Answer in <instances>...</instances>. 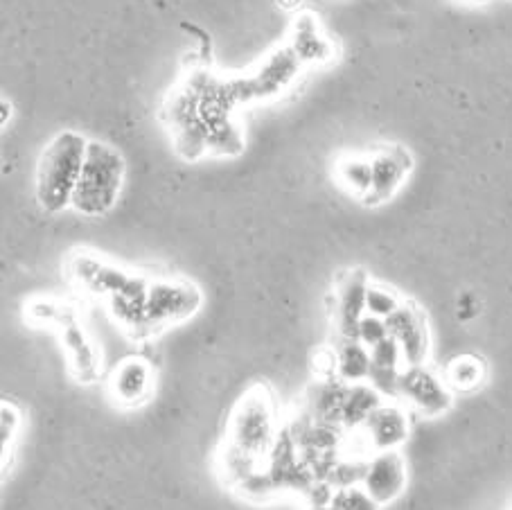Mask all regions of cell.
<instances>
[{
    "label": "cell",
    "instance_id": "cell-1",
    "mask_svg": "<svg viewBox=\"0 0 512 510\" xmlns=\"http://www.w3.org/2000/svg\"><path fill=\"white\" fill-rule=\"evenodd\" d=\"M88 140L77 131H59L43 147L37 163V201L46 213L55 215L73 206L77 181L82 177Z\"/></svg>",
    "mask_w": 512,
    "mask_h": 510
},
{
    "label": "cell",
    "instance_id": "cell-2",
    "mask_svg": "<svg viewBox=\"0 0 512 510\" xmlns=\"http://www.w3.org/2000/svg\"><path fill=\"white\" fill-rule=\"evenodd\" d=\"M125 158L104 140H88L82 177L77 181L73 208L86 217H102L116 206L125 183Z\"/></svg>",
    "mask_w": 512,
    "mask_h": 510
},
{
    "label": "cell",
    "instance_id": "cell-3",
    "mask_svg": "<svg viewBox=\"0 0 512 510\" xmlns=\"http://www.w3.org/2000/svg\"><path fill=\"white\" fill-rule=\"evenodd\" d=\"M273 441L276 436H273V404L269 391L264 386H253L242 395L233 411L228 443L260 459L271 450Z\"/></svg>",
    "mask_w": 512,
    "mask_h": 510
},
{
    "label": "cell",
    "instance_id": "cell-4",
    "mask_svg": "<svg viewBox=\"0 0 512 510\" xmlns=\"http://www.w3.org/2000/svg\"><path fill=\"white\" fill-rule=\"evenodd\" d=\"M300 68H303V64L294 55V50L289 46L278 48L264 59V64H260L253 75L231 79L233 98L237 104L276 98L280 91H285L294 82Z\"/></svg>",
    "mask_w": 512,
    "mask_h": 510
},
{
    "label": "cell",
    "instance_id": "cell-5",
    "mask_svg": "<svg viewBox=\"0 0 512 510\" xmlns=\"http://www.w3.org/2000/svg\"><path fill=\"white\" fill-rule=\"evenodd\" d=\"M201 289L188 280H154L147 292L149 334L170 323H181L201 310Z\"/></svg>",
    "mask_w": 512,
    "mask_h": 510
},
{
    "label": "cell",
    "instance_id": "cell-6",
    "mask_svg": "<svg viewBox=\"0 0 512 510\" xmlns=\"http://www.w3.org/2000/svg\"><path fill=\"white\" fill-rule=\"evenodd\" d=\"M397 398L420 411L422 416H443L454 404V395L449 384L434 371L422 366H404L397 380Z\"/></svg>",
    "mask_w": 512,
    "mask_h": 510
},
{
    "label": "cell",
    "instance_id": "cell-7",
    "mask_svg": "<svg viewBox=\"0 0 512 510\" xmlns=\"http://www.w3.org/2000/svg\"><path fill=\"white\" fill-rule=\"evenodd\" d=\"M66 274L79 289H84V292L93 296H104V298H111L120 292H125V289L134 285L136 280V276L127 274L125 269L109 265L107 260L97 258V255H91V253H82V251L70 255Z\"/></svg>",
    "mask_w": 512,
    "mask_h": 510
},
{
    "label": "cell",
    "instance_id": "cell-8",
    "mask_svg": "<svg viewBox=\"0 0 512 510\" xmlns=\"http://www.w3.org/2000/svg\"><path fill=\"white\" fill-rule=\"evenodd\" d=\"M370 278L361 267L348 269L339 274L334 285V325H337L339 337L357 339L359 323L366 316V296H368Z\"/></svg>",
    "mask_w": 512,
    "mask_h": 510
},
{
    "label": "cell",
    "instance_id": "cell-9",
    "mask_svg": "<svg viewBox=\"0 0 512 510\" xmlns=\"http://www.w3.org/2000/svg\"><path fill=\"white\" fill-rule=\"evenodd\" d=\"M388 334L400 344L404 366H422L431 350V332L425 312L416 303L404 301L400 310L386 319Z\"/></svg>",
    "mask_w": 512,
    "mask_h": 510
},
{
    "label": "cell",
    "instance_id": "cell-10",
    "mask_svg": "<svg viewBox=\"0 0 512 510\" xmlns=\"http://www.w3.org/2000/svg\"><path fill=\"white\" fill-rule=\"evenodd\" d=\"M373 163V190L366 197V206H382L397 195L413 170V156L402 145H384L370 156Z\"/></svg>",
    "mask_w": 512,
    "mask_h": 510
},
{
    "label": "cell",
    "instance_id": "cell-11",
    "mask_svg": "<svg viewBox=\"0 0 512 510\" xmlns=\"http://www.w3.org/2000/svg\"><path fill=\"white\" fill-rule=\"evenodd\" d=\"M361 486L377 504H393L406 488V463L397 450L375 452L366 461V472Z\"/></svg>",
    "mask_w": 512,
    "mask_h": 510
},
{
    "label": "cell",
    "instance_id": "cell-12",
    "mask_svg": "<svg viewBox=\"0 0 512 510\" xmlns=\"http://www.w3.org/2000/svg\"><path fill=\"white\" fill-rule=\"evenodd\" d=\"M287 46L294 50V55L300 59V64H328L337 55V46L321 28L319 19L312 12H303L296 16L291 25L289 43Z\"/></svg>",
    "mask_w": 512,
    "mask_h": 510
},
{
    "label": "cell",
    "instance_id": "cell-13",
    "mask_svg": "<svg viewBox=\"0 0 512 510\" xmlns=\"http://www.w3.org/2000/svg\"><path fill=\"white\" fill-rule=\"evenodd\" d=\"M366 443L373 452L397 450L409 438V418L400 404H382L361 427Z\"/></svg>",
    "mask_w": 512,
    "mask_h": 510
},
{
    "label": "cell",
    "instance_id": "cell-14",
    "mask_svg": "<svg viewBox=\"0 0 512 510\" xmlns=\"http://www.w3.org/2000/svg\"><path fill=\"white\" fill-rule=\"evenodd\" d=\"M55 325L61 332V344L68 350L70 366L82 382H93L97 375V353L91 341H88L82 325L77 323L75 314L61 307Z\"/></svg>",
    "mask_w": 512,
    "mask_h": 510
},
{
    "label": "cell",
    "instance_id": "cell-15",
    "mask_svg": "<svg viewBox=\"0 0 512 510\" xmlns=\"http://www.w3.org/2000/svg\"><path fill=\"white\" fill-rule=\"evenodd\" d=\"M348 389L350 384L339 380V377L319 380L312 386L310 393H307V413H310L314 420L341 425V409Z\"/></svg>",
    "mask_w": 512,
    "mask_h": 510
},
{
    "label": "cell",
    "instance_id": "cell-16",
    "mask_svg": "<svg viewBox=\"0 0 512 510\" xmlns=\"http://www.w3.org/2000/svg\"><path fill=\"white\" fill-rule=\"evenodd\" d=\"M382 404H384V395L379 393L370 382L350 384L346 400H343V409H341V427L348 429V432L361 429L366 425V420L373 416Z\"/></svg>",
    "mask_w": 512,
    "mask_h": 510
},
{
    "label": "cell",
    "instance_id": "cell-17",
    "mask_svg": "<svg viewBox=\"0 0 512 510\" xmlns=\"http://www.w3.org/2000/svg\"><path fill=\"white\" fill-rule=\"evenodd\" d=\"M149 380H152L149 364H145L143 359H127L113 373L111 391L118 402L131 407V404H138L149 393Z\"/></svg>",
    "mask_w": 512,
    "mask_h": 510
},
{
    "label": "cell",
    "instance_id": "cell-18",
    "mask_svg": "<svg viewBox=\"0 0 512 510\" xmlns=\"http://www.w3.org/2000/svg\"><path fill=\"white\" fill-rule=\"evenodd\" d=\"M337 353V377L346 384H361L368 382L370 377V348L361 344L359 339H343L339 337V344L334 348Z\"/></svg>",
    "mask_w": 512,
    "mask_h": 510
},
{
    "label": "cell",
    "instance_id": "cell-19",
    "mask_svg": "<svg viewBox=\"0 0 512 510\" xmlns=\"http://www.w3.org/2000/svg\"><path fill=\"white\" fill-rule=\"evenodd\" d=\"M337 181L341 188L350 192L352 197L366 201V197L373 190V163L370 156H343L337 161Z\"/></svg>",
    "mask_w": 512,
    "mask_h": 510
},
{
    "label": "cell",
    "instance_id": "cell-20",
    "mask_svg": "<svg viewBox=\"0 0 512 510\" xmlns=\"http://www.w3.org/2000/svg\"><path fill=\"white\" fill-rule=\"evenodd\" d=\"M485 380V364L481 357L476 355H461L449 362L447 366V377L445 382L449 384L452 391H463L470 393L479 389Z\"/></svg>",
    "mask_w": 512,
    "mask_h": 510
},
{
    "label": "cell",
    "instance_id": "cell-21",
    "mask_svg": "<svg viewBox=\"0 0 512 510\" xmlns=\"http://www.w3.org/2000/svg\"><path fill=\"white\" fill-rule=\"evenodd\" d=\"M244 147V136L231 120L208 129V152L217 156H235Z\"/></svg>",
    "mask_w": 512,
    "mask_h": 510
},
{
    "label": "cell",
    "instance_id": "cell-22",
    "mask_svg": "<svg viewBox=\"0 0 512 510\" xmlns=\"http://www.w3.org/2000/svg\"><path fill=\"white\" fill-rule=\"evenodd\" d=\"M402 303H404L402 298L397 296L391 287L370 283L368 296H366V314L379 316V319L386 321L388 316L400 310Z\"/></svg>",
    "mask_w": 512,
    "mask_h": 510
},
{
    "label": "cell",
    "instance_id": "cell-23",
    "mask_svg": "<svg viewBox=\"0 0 512 510\" xmlns=\"http://www.w3.org/2000/svg\"><path fill=\"white\" fill-rule=\"evenodd\" d=\"M364 472H366V461L339 459V463L334 465V470H332L328 481L337 490L361 486V481H364Z\"/></svg>",
    "mask_w": 512,
    "mask_h": 510
},
{
    "label": "cell",
    "instance_id": "cell-24",
    "mask_svg": "<svg viewBox=\"0 0 512 510\" xmlns=\"http://www.w3.org/2000/svg\"><path fill=\"white\" fill-rule=\"evenodd\" d=\"M334 504L339 506V510H382V504H377V501L368 495L364 486L337 490Z\"/></svg>",
    "mask_w": 512,
    "mask_h": 510
},
{
    "label": "cell",
    "instance_id": "cell-25",
    "mask_svg": "<svg viewBox=\"0 0 512 510\" xmlns=\"http://www.w3.org/2000/svg\"><path fill=\"white\" fill-rule=\"evenodd\" d=\"M237 488H240L244 495L251 499H267L273 495V492H278L276 483H273V479H271V474L260 472V470H255L251 477H246Z\"/></svg>",
    "mask_w": 512,
    "mask_h": 510
},
{
    "label": "cell",
    "instance_id": "cell-26",
    "mask_svg": "<svg viewBox=\"0 0 512 510\" xmlns=\"http://www.w3.org/2000/svg\"><path fill=\"white\" fill-rule=\"evenodd\" d=\"M386 337H388V325L384 319H379V316H373V314H366L364 319H361L359 332H357V339L361 344L373 348Z\"/></svg>",
    "mask_w": 512,
    "mask_h": 510
},
{
    "label": "cell",
    "instance_id": "cell-27",
    "mask_svg": "<svg viewBox=\"0 0 512 510\" xmlns=\"http://www.w3.org/2000/svg\"><path fill=\"white\" fill-rule=\"evenodd\" d=\"M476 310H479V305H476L472 294H465L461 301H458V316H461V319H472Z\"/></svg>",
    "mask_w": 512,
    "mask_h": 510
},
{
    "label": "cell",
    "instance_id": "cell-28",
    "mask_svg": "<svg viewBox=\"0 0 512 510\" xmlns=\"http://www.w3.org/2000/svg\"><path fill=\"white\" fill-rule=\"evenodd\" d=\"M307 510H339V506L334 504V501H332V504H328V506H321V508H307Z\"/></svg>",
    "mask_w": 512,
    "mask_h": 510
}]
</instances>
